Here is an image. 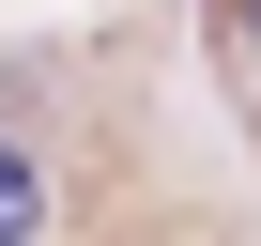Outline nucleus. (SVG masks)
I'll use <instances>...</instances> for the list:
<instances>
[{
    "mask_svg": "<svg viewBox=\"0 0 261 246\" xmlns=\"http://www.w3.org/2000/svg\"><path fill=\"white\" fill-rule=\"evenodd\" d=\"M31 231H46V185H31V154H16V139H0V246H31Z\"/></svg>",
    "mask_w": 261,
    "mask_h": 246,
    "instance_id": "obj_1",
    "label": "nucleus"
},
{
    "mask_svg": "<svg viewBox=\"0 0 261 246\" xmlns=\"http://www.w3.org/2000/svg\"><path fill=\"white\" fill-rule=\"evenodd\" d=\"M230 46H246V62H261V0H230Z\"/></svg>",
    "mask_w": 261,
    "mask_h": 246,
    "instance_id": "obj_2",
    "label": "nucleus"
}]
</instances>
